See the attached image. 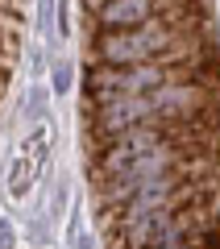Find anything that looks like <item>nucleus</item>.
Masks as SVG:
<instances>
[{"label": "nucleus", "mask_w": 220, "mask_h": 249, "mask_svg": "<svg viewBox=\"0 0 220 249\" xmlns=\"http://www.w3.org/2000/svg\"><path fill=\"white\" fill-rule=\"evenodd\" d=\"M50 137H54V129H50V116H46V121H37L29 129L25 142L17 145V154L9 162V196L13 199H25L37 187V178L46 170V158H50Z\"/></svg>", "instance_id": "obj_1"}, {"label": "nucleus", "mask_w": 220, "mask_h": 249, "mask_svg": "<svg viewBox=\"0 0 220 249\" xmlns=\"http://www.w3.org/2000/svg\"><path fill=\"white\" fill-rule=\"evenodd\" d=\"M162 0H104L88 13V29H133L158 17Z\"/></svg>", "instance_id": "obj_2"}, {"label": "nucleus", "mask_w": 220, "mask_h": 249, "mask_svg": "<svg viewBox=\"0 0 220 249\" xmlns=\"http://www.w3.org/2000/svg\"><path fill=\"white\" fill-rule=\"evenodd\" d=\"M71 83H75V67H71V58H54L50 62V91H54V96H67Z\"/></svg>", "instance_id": "obj_3"}, {"label": "nucleus", "mask_w": 220, "mask_h": 249, "mask_svg": "<svg viewBox=\"0 0 220 249\" xmlns=\"http://www.w3.org/2000/svg\"><path fill=\"white\" fill-rule=\"evenodd\" d=\"M25 112L34 116V121H46V88H42V83H34V88H29V100H25Z\"/></svg>", "instance_id": "obj_4"}, {"label": "nucleus", "mask_w": 220, "mask_h": 249, "mask_svg": "<svg viewBox=\"0 0 220 249\" xmlns=\"http://www.w3.org/2000/svg\"><path fill=\"white\" fill-rule=\"evenodd\" d=\"M50 13H54V0H37V9H34V25H50Z\"/></svg>", "instance_id": "obj_5"}, {"label": "nucleus", "mask_w": 220, "mask_h": 249, "mask_svg": "<svg viewBox=\"0 0 220 249\" xmlns=\"http://www.w3.org/2000/svg\"><path fill=\"white\" fill-rule=\"evenodd\" d=\"M58 37H62V42L71 37V13H67V0L58 4Z\"/></svg>", "instance_id": "obj_6"}, {"label": "nucleus", "mask_w": 220, "mask_h": 249, "mask_svg": "<svg viewBox=\"0 0 220 249\" xmlns=\"http://www.w3.org/2000/svg\"><path fill=\"white\" fill-rule=\"evenodd\" d=\"M79 4H83V13H92V9H100L104 0H79Z\"/></svg>", "instance_id": "obj_7"}]
</instances>
